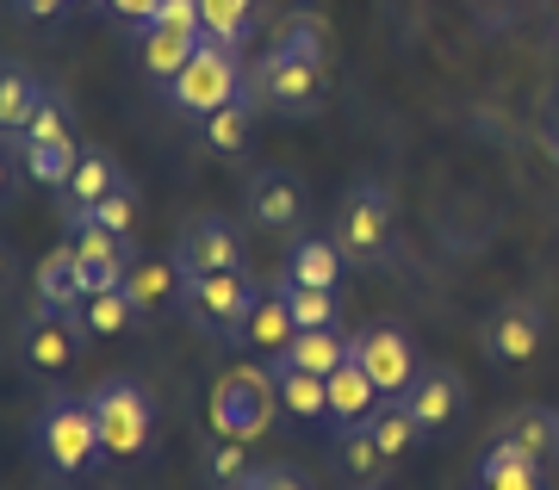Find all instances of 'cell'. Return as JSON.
<instances>
[{"mask_svg":"<svg viewBox=\"0 0 559 490\" xmlns=\"http://www.w3.org/2000/svg\"><path fill=\"white\" fill-rule=\"evenodd\" d=\"M367 434H373V447H380L385 459H392V466H399L404 453H411V447L423 441L417 416L404 410V397H380V410L367 416Z\"/></svg>","mask_w":559,"mask_h":490,"instance_id":"4316f807","label":"cell"},{"mask_svg":"<svg viewBox=\"0 0 559 490\" xmlns=\"http://www.w3.org/2000/svg\"><path fill=\"white\" fill-rule=\"evenodd\" d=\"M473 490H479V485H473Z\"/></svg>","mask_w":559,"mask_h":490,"instance_id":"f6af8a7d","label":"cell"},{"mask_svg":"<svg viewBox=\"0 0 559 490\" xmlns=\"http://www.w3.org/2000/svg\"><path fill=\"white\" fill-rule=\"evenodd\" d=\"M87 212H94V224H106L112 236H124V242H131V230H138V187L124 180V187H112L106 199H94Z\"/></svg>","mask_w":559,"mask_h":490,"instance_id":"e575fe53","label":"cell"},{"mask_svg":"<svg viewBox=\"0 0 559 490\" xmlns=\"http://www.w3.org/2000/svg\"><path fill=\"white\" fill-rule=\"evenodd\" d=\"M255 485H261V490H318L299 466H286V459H274V466H255Z\"/></svg>","mask_w":559,"mask_h":490,"instance_id":"8d00e7d4","label":"cell"},{"mask_svg":"<svg viewBox=\"0 0 559 490\" xmlns=\"http://www.w3.org/2000/svg\"><path fill=\"white\" fill-rule=\"evenodd\" d=\"M367 490H385V485H367Z\"/></svg>","mask_w":559,"mask_h":490,"instance_id":"ee69618b","label":"cell"},{"mask_svg":"<svg viewBox=\"0 0 559 490\" xmlns=\"http://www.w3.org/2000/svg\"><path fill=\"white\" fill-rule=\"evenodd\" d=\"M87 298V279H81V255L62 242L38 261V304H57V311H81Z\"/></svg>","mask_w":559,"mask_h":490,"instance_id":"603a6c76","label":"cell"},{"mask_svg":"<svg viewBox=\"0 0 559 490\" xmlns=\"http://www.w3.org/2000/svg\"><path fill=\"white\" fill-rule=\"evenodd\" d=\"M255 112H261V106L242 94V99H230V106H218L212 118H200L205 150H212V156H224V162L249 156V138H255Z\"/></svg>","mask_w":559,"mask_h":490,"instance_id":"7402d4cb","label":"cell"},{"mask_svg":"<svg viewBox=\"0 0 559 490\" xmlns=\"http://www.w3.org/2000/svg\"><path fill=\"white\" fill-rule=\"evenodd\" d=\"M491 441H503V447H516L522 459H535L540 471L559 459V410H547V404H522V410H510L498 422V434Z\"/></svg>","mask_w":559,"mask_h":490,"instance_id":"2e32d148","label":"cell"},{"mask_svg":"<svg viewBox=\"0 0 559 490\" xmlns=\"http://www.w3.org/2000/svg\"><path fill=\"white\" fill-rule=\"evenodd\" d=\"M330 236H336L348 267H380L392 255V236H399V199H392V187L385 180H355L336 205Z\"/></svg>","mask_w":559,"mask_h":490,"instance_id":"6da1fadb","label":"cell"},{"mask_svg":"<svg viewBox=\"0 0 559 490\" xmlns=\"http://www.w3.org/2000/svg\"><path fill=\"white\" fill-rule=\"evenodd\" d=\"M267 50H286V57H305V62H330V25H323V13L299 7V13L280 20V32H274Z\"/></svg>","mask_w":559,"mask_h":490,"instance_id":"83f0119b","label":"cell"},{"mask_svg":"<svg viewBox=\"0 0 559 490\" xmlns=\"http://www.w3.org/2000/svg\"><path fill=\"white\" fill-rule=\"evenodd\" d=\"M547 7H554V13H559V0H547Z\"/></svg>","mask_w":559,"mask_h":490,"instance_id":"7bdbcfd3","label":"cell"},{"mask_svg":"<svg viewBox=\"0 0 559 490\" xmlns=\"http://www.w3.org/2000/svg\"><path fill=\"white\" fill-rule=\"evenodd\" d=\"M20 143H75V138H69V112H62V99H57V94L44 99V112L32 118V131H25Z\"/></svg>","mask_w":559,"mask_h":490,"instance_id":"d590c367","label":"cell"},{"mask_svg":"<svg viewBox=\"0 0 559 490\" xmlns=\"http://www.w3.org/2000/svg\"><path fill=\"white\" fill-rule=\"evenodd\" d=\"M205 410H212V429H218L224 441H261L267 422H274V410H280L274 373H267V367H230V373H218Z\"/></svg>","mask_w":559,"mask_h":490,"instance_id":"52a82bcc","label":"cell"},{"mask_svg":"<svg viewBox=\"0 0 559 490\" xmlns=\"http://www.w3.org/2000/svg\"><path fill=\"white\" fill-rule=\"evenodd\" d=\"M87 404H94V429H100L106 459H138L156 441V397H150L143 379L112 373L87 392Z\"/></svg>","mask_w":559,"mask_h":490,"instance_id":"3957f363","label":"cell"},{"mask_svg":"<svg viewBox=\"0 0 559 490\" xmlns=\"http://www.w3.org/2000/svg\"><path fill=\"white\" fill-rule=\"evenodd\" d=\"M293 335H299V323H293V311H286V292H261V304L249 311V323H242V348H255L261 360H274V354L293 348Z\"/></svg>","mask_w":559,"mask_h":490,"instance_id":"ffe728a7","label":"cell"},{"mask_svg":"<svg viewBox=\"0 0 559 490\" xmlns=\"http://www.w3.org/2000/svg\"><path fill=\"white\" fill-rule=\"evenodd\" d=\"M180 286H187L180 261L162 255V249H150V255H131V261H124V286H119V292L131 298L138 323H156V316L180 311Z\"/></svg>","mask_w":559,"mask_h":490,"instance_id":"9a60e30c","label":"cell"},{"mask_svg":"<svg viewBox=\"0 0 559 490\" xmlns=\"http://www.w3.org/2000/svg\"><path fill=\"white\" fill-rule=\"evenodd\" d=\"M25 150V175L38 180V187H62L69 193V175H75V143H20Z\"/></svg>","mask_w":559,"mask_h":490,"instance_id":"d6a6232c","label":"cell"},{"mask_svg":"<svg viewBox=\"0 0 559 490\" xmlns=\"http://www.w3.org/2000/svg\"><path fill=\"white\" fill-rule=\"evenodd\" d=\"M112 187H124L119 162L106 156V150H81L75 175H69V199H75V205H94V199H106Z\"/></svg>","mask_w":559,"mask_h":490,"instance_id":"1f68e13d","label":"cell"},{"mask_svg":"<svg viewBox=\"0 0 559 490\" xmlns=\"http://www.w3.org/2000/svg\"><path fill=\"white\" fill-rule=\"evenodd\" d=\"M75 7H87V0H20V13L32 25H57V20H69Z\"/></svg>","mask_w":559,"mask_h":490,"instance_id":"f35d334b","label":"cell"},{"mask_svg":"<svg viewBox=\"0 0 559 490\" xmlns=\"http://www.w3.org/2000/svg\"><path fill=\"white\" fill-rule=\"evenodd\" d=\"M168 255L180 261V274L187 279H200V274H230V267H242V230L230 224V217L218 212H200V217H187L175 236V249Z\"/></svg>","mask_w":559,"mask_h":490,"instance_id":"8fae6325","label":"cell"},{"mask_svg":"<svg viewBox=\"0 0 559 490\" xmlns=\"http://www.w3.org/2000/svg\"><path fill=\"white\" fill-rule=\"evenodd\" d=\"M32 441H38V459L57 478H81V471H94L106 459L100 429H94V404L87 397H69V392L44 397L38 422H32Z\"/></svg>","mask_w":559,"mask_h":490,"instance_id":"7a4b0ae2","label":"cell"},{"mask_svg":"<svg viewBox=\"0 0 559 490\" xmlns=\"http://www.w3.org/2000/svg\"><path fill=\"white\" fill-rule=\"evenodd\" d=\"M230 490H261V485H255V471H249V478H242V485H230Z\"/></svg>","mask_w":559,"mask_h":490,"instance_id":"b9f144b4","label":"cell"},{"mask_svg":"<svg viewBox=\"0 0 559 490\" xmlns=\"http://www.w3.org/2000/svg\"><path fill=\"white\" fill-rule=\"evenodd\" d=\"M44 99H50V87H44L25 62L0 57V138H25L32 118L44 112Z\"/></svg>","mask_w":559,"mask_h":490,"instance_id":"e0dca14e","label":"cell"},{"mask_svg":"<svg viewBox=\"0 0 559 490\" xmlns=\"http://www.w3.org/2000/svg\"><path fill=\"white\" fill-rule=\"evenodd\" d=\"M348 354L367 367V379H373L385 397H399L404 385L417 379V367H423L411 330H399V323H367L360 335H348Z\"/></svg>","mask_w":559,"mask_h":490,"instance_id":"7c38bea8","label":"cell"},{"mask_svg":"<svg viewBox=\"0 0 559 490\" xmlns=\"http://www.w3.org/2000/svg\"><path fill=\"white\" fill-rule=\"evenodd\" d=\"M242 212H249V224H261V230H299L305 212H311V187H305L293 168H255L249 175V187H242Z\"/></svg>","mask_w":559,"mask_h":490,"instance_id":"5bb4252c","label":"cell"},{"mask_svg":"<svg viewBox=\"0 0 559 490\" xmlns=\"http://www.w3.org/2000/svg\"><path fill=\"white\" fill-rule=\"evenodd\" d=\"M255 304H261V286L242 267H230V274H200V279L180 286V316L200 335H212V342H237Z\"/></svg>","mask_w":559,"mask_h":490,"instance_id":"8992f818","label":"cell"},{"mask_svg":"<svg viewBox=\"0 0 559 490\" xmlns=\"http://www.w3.org/2000/svg\"><path fill=\"white\" fill-rule=\"evenodd\" d=\"M81 311H57V304H32L20 316V367L32 379H62L81 354Z\"/></svg>","mask_w":559,"mask_h":490,"instance_id":"ba28073f","label":"cell"},{"mask_svg":"<svg viewBox=\"0 0 559 490\" xmlns=\"http://www.w3.org/2000/svg\"><path fill=\"white\" fill-rule=\"evenodd\" d=\"M200 25L212 44H230L242 50L249 32H255V0H200Z\"/></svg>","mask_w":559,"mask_h":490,"instance_id":"f546056e","label":"cell"},{"mask_svg":"<svg viewBox=\"0 0 559 490\" xmlns=\"http://www.w3.org/2000/svg\"><path fill=\"white\" fill-rule=\"evenodd\" d=\"M547 342V304L540 298H503L498 311L485 316L479 348L491 367H528Z\"/></svg>","mask_w":559,"mask_h":490,"instance_id":"30bf717a","label":"cell"},{"mask_svg":"<svg viewBox=\"0 0 559 490\" xmlns=\"http://www.w3.org/2000/svg\"><path fill=\"white\" fill-rule=\"evenodd\" d=\"M479 490H547V471H540L535 459H522L516 447L491 441L485 459H479Z\"/></svg>","mask_w":559,"mask_h":490,"instance_id":"d4e9b609","label":"cell"},{"mask_svg":"<svg viewBox=\"0 0 559 490\" xmlns=\"http://www.w3.org/2000/svg\"><path fill=\"white\" fill-rule=\"evenodd\" d=\"M280 292H286V311L299 330H336L342 323V292H318V286H293V279L280 274L274 279Z\"/></svg>","mask_w":559,"mask_h":490,"instance_id":"4dcf8cb0","label":"cell"},{"mask_svg":"<svg viewBox=\"0 0 559 490\" xmlns=\"http://www.w3.org/2000/svg\"><path fill=\"white\" fill-rule=\"evenodd\" d=\"M20 180H25V162L13 156L7 143H0V212H7L13 199H20Z\"/></svg>","mask_w":559,"mask_h":490,"instance_id":"ab89813d","label":"cell"},{"mask_svg":"<svg viewBox=\"0 0 559 490\" xmlns=\"http://www.w3.org/2000/svg\"><path fill=\"white\" fill-rule=\"evenodd\" d=\"M342 274H348V261H342L336 236H305L299 249L286 255V279H293V286H318V292H342Z\"/></svg>","mask_w":559,"mask_h":490,"instance_id":"44dd1931","label":"cell"},{"mask_svg":"<svg viewBox=\"0 0 559 490\" xmlns=\"http://www.w3.org/2000/svg\"><path fill=\"white\" fill-rule=\"evenodd\" d=\"M168 87V106H175L180 118H212L218 106H230V99L249 94V69H242V57L230 50V44H212L205 38L193 57H187V69H180L175 81H162Z\"/></svg>","mask_w":559,"mask_h":490,"instance_id":"277c9868","label":"cell"},{"mask_svg":"<svg viewBox=\"0 0 559 490\" xmlns=\"http://www.w3.org/2000/svg\"><path fill=\"white\" fill-rule=\"evenodd\" d=\"M131 323H138V311H131L124 292H87L81 298V335H87V342H119Z\"/></svg>","mask_w":559,"mask_h":490,"instance_id":"f1b7e54d","label":"cell"},{"mask_svg":"<svg viewBox=\"0 0 559 490\" xmlns=\"http://www.w3.org/2000/svg\"><path fill=\"white\" fill-rule=\"evenodd\" d=\"M267 373H274V397L286 416H299V422H330V379L305 373V367H286V360H267Z\"/></svg>","mask_w":559,"mask_h":490,"instance_id":"d6986e66","label":"cell"},{"mask_svg":"<svg viewBox=\"0 0 559 490\" xmlns=\"http://www.w3.org/2000/svg\"><path fill=\"white\" fill-rule=\"evenodd\" d=\"M404 410L417 416L423 434H448L466 416V379H460V367H448V360H423L417 379L404 385Z\"/></svg>","mask_w":559,"mask_h":490,"instance_id":"4fadbf2b","label":"cell"},{"mask_svg":"<svg viewBox=\"0 0 559 490\" xmlns=\"http://www.w3.org/2000/svg\"><path fill=\"white\" fill-rule=\"evenodd\" d=\"M274 360H286V367H305V373L330 379L342 360H348V335H342V330H299V335H293V348L274 354Z\"/></svg>","mask_w":559,"mask_h":490,"instance_id":"484cf974","label":"cell"},{"mask_svg":"<svg viewBox=\"0 0 559 490\" xmlns=\"http://www.w3.org/2000/svg\"><path fill=\"white\" fill-rule=\"evenodd\" d=\"M100 7H106V20L138 25V32H143V25L156 20V7H162V0H100Z\"/></svg>","mask_w":559,"mask_h":490,"instance_id":"74e56055","label":"cell"},{"mask_svg":"<svg viewBox=\"0 0 559 490\" xmlns=\"http://www.w3.org/2000/svg\"><path fill=\"white\" fill-rule=\"evenodd\" d=\"M330 459H336V471L342 478H348V485H380L385 478V466H392V459H385L380 447H373V434H367V422H360V429H336V447H330Z\"/></svg>","mask_w":559,"mask_h":490,"instance_id":"cb8c5ba5","label":"cell"},{"mask_svg":"<svg viewBox=\"0 0 559 490\" xmlns=\"http://www.w3.org/2000/svg\"><path fill=\"white\" fill-rule=\"evenodd\" d=\"M13 279H20V255H13V242L0 236V298L13 292Z\"/></svg>","mask_w":559,"mask_h":490,"instance_id":"60d3db41","label":"cell"},{"mask_svg":"<svg viewBox=\"0 0 559 490\" xmlns=\"http://www.w3.org/2000/svg\"><path fill=\"white\" fill-rule=\"evenodd\" d=\"M249 99H255L261 112L311 118L330 99V62H305V57H286V50H267L249 69Z\"/></svg>","mask_w":559,"mask_h":490,"instance_id":"5b68a950","label":"cell"},{"mask_svg":"<svg viewBox=\"0 0 559 490\" xmlns=\"http://www.w3.org/2000/svg\"><path fill=\"white\" fill-rule=\"evenodd\" d=\"M205 44V25H200V0H162L156 20L138 32V57L156 81H175L187 69V57Z\"/></svg>","mask_w":559,"mask_h":490,"instance_id":"9c48e42d","label":"cell"},{"mask_svg":"<svg viewBox=\"0 0 559 490\" xmlns=\"http://www.w3.org/2000/svg\"><path fill=\"white\" fill-rule=\"evenodd\" d=\"M200 466H205V485H212V490H230V485H242V478L255 471V466H249V441H224V434L205 447Z\"/></svg>","mask_w":559,"mask_h":490,"instance_id":"836d02e7","label":"cell"},{"mask_svg":"<svg viewBox=\"0 0 559 490\" xmlns=\"http://www.w3.org/2000/svg\"><path fill=\"white\" fill-rule=\"evenodd\" d=\"M380 397L385 392L367 379V367H360L355 354H348L336 373H330V422H336V429H360L367 416L380 410Z\"/></svg>","mask_w":559,"mask_h":490,"instance_id":"ac0fdd59","label":"cell"}]
</instances>
